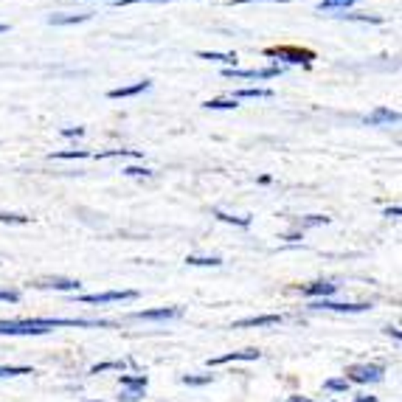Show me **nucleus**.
Instances as JSON below:
<instances>
[{"label":"nucleus","mask_w":402,"mask_h":402,"mask_svg":"<svg viewBox=\"0 0 402 402\" xmlns=\"http://www.w3.org/2000/svg\"><path fill=\"white\" fill-rule=\"evenodd\" d=\"M56 326H113V321H99V318H20V321H0V335H45Z\"/></svg>","instance_id":"f257e3e1"},{"label":"nucleus","mask_w":402,"mask_h":402,"mask_svg":"<svg viewBox=\"0 0 402 402\" xmlns=\"http://www.w3.org/2000/svg\"><path fill=\"white\" fill-rule=\"evenodd\" d=\"M386 377V366L383 363H352L349 368H346V383L352 386H375V383H380Z\"/></svg>","instance_id":"f03ea898"},{"label":"nucleus","mask_w":402,"mask_h":402,"mask_svg":"<svg viewBox=\"0 0 402 402\" xmlns=\"http://www.w3.org/2000/svg\"><path fill=\"white\" fill-rule=\"evenodd\" d=\"M265 56L267 59H282L287 65H301V68H309L313 65L315 54L309 48H298V45H276V48H265Z\"/></svg>","instance_id":"7ed1b4c3"},{"label":"nucleus","mask_w":402,"mask_h":402,"mask_svg":"<svg viewBox=\"0 0 402 402\" xmlns=\"http://www.w3.org/2000/svg\"><path fill=\"white\" fill-rule=\"evenodd\" d=\"M284 74V65H270V68H251V71H239V68H225L223 76L228 79H278Z\"/></svg>","instance_id":"20e7f679"},{"label":"nucleus","mask_w":402,"mask_h":402,"mask_svg":"<svg viewBox=\"0 0 402 402\" xmlns=\"http://www.w3.org/2000/svg\"><path fill=\"white\" fill-rule=\"evenodd\" d=\"M133 298H138V290H107V293L79 295L82 304H113V301H133Z\"/></svg>","instance_id":"39448f33"},{"label":"nucleus","mask_w":402,"mask_h":402,"mask_svg":"<svg viewBox=\"0 0 402 402\" xmlns=\"http://www.w3.org/2000/svg\"><path fill=\"white\" fill-rule=\"evenodd\" d=\"M309 309H329V313H366V309H371V304L360 301V304H337V301H329V298H321V301H313L309 304Z\"/></svg>","instance_id":"423d86ee"},{"label":"nucleus","mask_w":402,"mask_h":402,"mask_svg":"<svg viewBox=\"0 0 402 402\" xmlns=\"http://www.w3.org/2000/svg\"><path fill=\"white\" fill-rule=\"evenodd\" d=\"M183 315L180 306H161V309H141V313H133V318L138 321H175Z\"/></svg>","instance_id":"0eeeda50"},{"label":"nucleus","mask_w":402,"mask_h":402,"mask_svg":"<svg viewBox=\"0 0 402 402\" xmlns=\"http://www.w3.org/2000/svg\"><path fill=\"white\" fill-rule=\"evenodd\" d=\"M363 121L368 124V127H391V124H399V113L391 110V107H377V110H371Z\"/></svg>","instance_id":"6e6552de"},{"label":"nucleus","mask_w":402,"mask_h":402,"mask_svg":"<svg viewBox=\"0 0 402 402\" xmlns=\"http://www.w3.org/2000/svg\"><path fill=\"white\" fill-rule=\"evenodd\" d=\"M37 290H62V293H76L82 284L76 282V278H40V282H34Z\"/></svg>","instance_id":"1a4fd4ad"},{"label":"nucleus","mask_w":402,"mask_h":402,"mask_svg":"<svg viewBox=\"0 0 402 402\" xmlns=\"http://www.w3.org/2000/svg\"><path fill=\"white\" fill-rule=\"evenodd\" d=\"M262 352L259 349H242V352H228L220 357H208V366H225V363H236V360H259Z\"/></svg>","instance_id":"9d476101"},{"label":"nucleus","mask_w":402,"mask_h":402,"mask_svg":"<svg viewBox=\"0 0 402 402\" xmlns=\"http://www.w3.org/2000/svg\"><path fill=\"white\" fill-rule=\"evenodd\" d=\"M149 87H152V82L149 79H141V82H133V85H124V87L110 90L107 96L110 99H133V96H138V93H146Z\"/></svg>","instance_id":"9b49d317"},{"label":"nucleus","mask_w":402,"mask_h":402,"mask_svg":"<svg viewBox=\"0 0 402 402\" xmlns=\"http://www.w3.org/2000/svg\"><path fill=\"white\" fill-rule=\"evenodd\" d=\"M301 293H304L306 298H315V301H321V298L335 295V293H337V284H332V282H313V284L301 287Z\"/></svg>","instance_id":"f8f14e48"},{"label":"nucleus","mask_w":402,"mask_h":402,"mask_svg":"<svg viewBox=\"0 0 402 402\" xmlns=\"http://www.w3.org/2000/svg\"><path fill=\"white\" fill-rule=\"evenodd\" d=\"M284 315H254V318H242L234 321V329H247V326H273V324H282Z\"/></svg>","instance_id":"ddd939ff"},{"label":"nucleus","mask_w":402,"mask_h":402,"mask_svg":"<svg viewBox=\"0 0 402 402\" xmlns=\"http://www.w3.org/2000/svg\"><path fill=\"white\" fill-rule=\"evenodd\" d=\"M214 216L220 223H228V225H236V228H247L254 223V216L251 214H242V216H234V214H225V211H220V208H214Z\"/></svg>","instance_id":"4468645a"},{"label":"nucleus","mask_w":402,"mask_h":402,"mask_svg":"<svg viewBox=\"0 0 402 402\" xmlns=\"http://www.w3.org/2000/svg\"><path fill=\"white\" fill-rule=\"evenodd\" d=\"M118 383L130 391H146L149 386V377L146 375H118Z\"/></svg>","instance_id":"2eb2a0df"},{"label":"nucleus","mask_w":402,"mask_h":402,"mask_svg":"<svg viewBox=\"0 0 402 402\" xmlns=\"http://www.w3.org/2000/svg\"><path fill=\"white\" fill-rule=\"evenodd\" d=\"M273 96V90H267V87H242V90H236L231 99H270Z\"/></svg>","instance_id":"dca6fc26"},{"label":"nucleus","mask_w":402,"mask_h":402,"mask_svg":"<svg viewBox=\"0 0 402 402\" xmlns=\"http://www.w3.org/2000/svg\"><path fill=\"white\" fill-rule=\"evenodd\" d=\"M200 59H208V62H223L225 68H236V54H216V51H200L197 54Z\"/></svg>","instance_id":"f3484780"},{"label":"nucleus","mask_w":402,"mask_h":402,"mask_svg":"<svg viewBox=\"0 0 402 402\" xmlns=\"http://www.w3.org/2000/svg\"><path fill=\"white\" fill-rule=\"evenodd\" d=\"M93 158L104 161V158H144V155L138 149H107V152H96Z\"/></svg>","instance_id":"a211bd4d"},{"label":"nucleus","mask_w":402,"mask_h":402,"mask_svg":"<svg viewBox=\"0 0 402 402\" xmlns=\"http://www.w3.org/2000/svg\"><path fill=\"white\" fill-rule=\"evenodd\" d=\"M90 20V14H51L48 23L51 25H76V23H85Z\"/></svg>","instance_id":"6ab92c4d"},{"label":"nucleus","mask_w":402,"mask_h":402,"mask_svg":"<svg viewBox=\"0 0 402 402\" xmlns=\"http://www.w3.org/2000/svg\"><path fill=\"white\" fill-rule=\"evenodd\" d=\"M355 3H360V0H321V3H318V12H332V9L346 12V9L355 6Z\"/></svg>","instance_id":"aec40b11"},{"label":"nucleus","mask_w":402,"mask_h":402,"mask_svg":"<svg viewBox=\"0 0 402 402\" xmlns=\"http://www.w3.org/2000/svg\"><path fill=\"white\" fill-rule=\"evenodd\" d=\"M186 265H192V267H220L223 259L220 256H186Z\"/></svg>","instance_id":"412c9836"},{"label":"nucleus","mask_w":402,"mask_h":402,"mask_svg":"<svg viewBox=\"0 0 402 402\" xmlns=\"http://www.w3.org/2000/svg\"><path fill=\"white\" fill-rule=\"evenodd\" d=\"M337 20H352V23H371V25H383V17L380 14H335Z\"/></svg>","instance_id":"4be33fe9"},{"label":"nucleus","mask_w":402,"mask_h":402,"mask_svg":"<svg viewBox=\"0 0 402 402\" xmlns=\"http://www.w3.org/2000/svg\"><path fill=\"white\" fill-rule=\"evenodd\" d=\"M326 223H329V216H324V214H309V216H304V220H298V228L304 234V228H318V225H326Z\"/></svg>","instance_id":"5701e85b"},{"label":"nucleus","mask_w":402,"mask_h":402,"mask_svg":"<svg viewBox=\"0 0 402 402\" xmlns=\"http://www.w3.org/2000/svg\"><path fill=\"white\" fill-rule=\"evenodd\" d=\"M54 161H76V158H90V152L85 149H65V152H51Z\"/></svg>","instance_id":"b1692460"},{"label":"nucleus","mask_w":402,"mask_h":402,"mask_svg":"<svg viewBox=\"0 0 402 402\" xmlns=\"http://www.w3.org/2000/svg\"><path fill=\"white\" fill-rule=\"evenodd\" d=\"M20 375H34L31 366H0V377H20Z\"/></svg>","instance_id":"393cba45"},{"label":"nucleus","mask_w":402,"mask_h":402,"mask_svg":"<svg viewBox=\"0 0 402 402\" xmlns=\"http://www.w3.org/2000/svg\"><path fill=\"white\" fill-rule=\"evenodd\" d=\"M124 366H127V360H107V363H96V366H90V375H102V371H121Z\"/></svg>","instance_id":"a878e982"},{"label":"nucleus","mask_w":402,"mask_h":402,"mask_svg":"<svg viewBox=\"0 0 402 402\" xmlns=\"http://www.w3.org/2000/svg\"><path fill=\"white\" fill-rule=\"evenodd\" d=\"M203 107H205V110H236L239 102H236V99H211V102H205Z\"/></svg>","instance_id":"bb28decb"},{"label":"nucleus","mask_w":402,"mask_h":402,"mask_svg":"<svg viewBox=\"0 0 402 402\" xmlns=\"http://www.w3.org/2000/svg\"><path fill=\"white\" fill-rule=\"evenodd\" d=\"M324 388H326V391L340 394V391H349V383H346L344 377H332V380H326V383H324Z\"/></svg>","instance_id":"cd10ccee"},{"label":"nucleus","mask_w":402,"mask_h":402,"mask_svg":"<svg viewBox=\"0 0 402 402\" xmlns=\"http://www.w3.org/2000/svg\"><path fill=\"white\" fill-rule=\"evenodd\" d=\"M180 383H183V386H208V383H214V377H211V375H203V377L186 375V377H180Z\"/></svg>","instance_id":"c85d7f7f"},{"label":"nucleus","mask_w":402,"mask_h":402,"mask_svg":"<svg viewBox=\"0 0 402 402\" xmlns=\"http://www.w3.org/2000/svg\"><path fill=\"white\" fill-rule=\"evenodd\" d=\"M0 223H9V225H25V223H28V216H23V214H6V211H0Z\"/></svg>","instance_id":"c756f323"},{"label":"nucleus","mask_w":402,"mask_h":402,"mask_svg":"<svg viewBox=\"0 0 402 402\" xmlns=\"http://www.w3.org/2000/svg\"><path fill=\"white\" fill-rule=\"evenodd\" d=\"M124 175H130V177H152L155 172L146 169V166H127V169H124Z\"/></svg>","instance_id":"7c9ffc66"},{"label":"nucleus","mask_w":402,"mask_h":402,"mask_svg":"<svg viewBox=\"0 0 402 402\" xmlns=\"http://www.w3.org/2000/svg\"><path fill=\"white\" fill-rule=\"evenodd\" d=\"M135 3H169V0H113L115 9H121V6H135Z\"/></svg>","instance_id":"2f4dec72"},{"label":"nucleus","mask_w":402,"mask_h":402,"mask_svg":"<svg viewBox=\"0 0 402 402\" xmlns=\"http://www.w3.org/2000/svg\"><path fill=\"white\" fill-rule=\"evenodd\" d=\"M242 3H287V0H228V6H242Z\"/></svg>","instance_id":"473e14b6"},{"label":"nucleus","mask_w":402,"mask_h":402,"mask_svg":"<svg viewBox=\"0 0 402 402\" xmlns=\"http://www.w3.org/2000/svg\"><path fill=\"white\" fill-rule=\"evenodd\" d=\"M0 301H12V304H17V301H20V290H0Z\"/></svg>","instance_id":"72a5a7b5"},{"label":"nucleus","mask_w":402,"mask_h":402,"mask_svg":"<svg viewBox=\"0 0 402 402\" xmlns=\"http://www.w3.org/2000/svg\"><path fill=\"white\" fill-rule=\"evenodd\" d=\"M62 135H65V138H82L85 127H65V130H62Z\"/></svg>","instance_id":"f704fd0d"},{"label":"nucleus","mask_w":402,"mask_h":402,"mask_svg":"<svg viewBox=\"0 0 402 402\" xmlns=\"http://www.w3.org/2000/svg\"><path fill=\"white\" fill-rule=\"evenodd\" d=\"M141 394H144V391H124L121 399H124V402H135V399H141Z\"/></svg>","instance_id":"c9c22d12"},{"label":"nucleus","mask_w":402,"mask_h":402,"mask_svg":"<svg viewBox=\"0 0 402 402\" xmlns=\"http://www.w3.org/2000/svg\"><path fill=\"white\" fill-rule=\"evenodd\" d=\"M402 211H399V205H391V208H386V216H399Z\"/></svg>","instance_id":"e433bc0d"},{"label":"nucleus","mask_w":402,"mask_h":402,"mask_svg":"<svg viewBox=\"0 0 402 402\" xmlns=\"http://www.w3.org/2000/svg\"><path fill=\"white\" fill-rule=\"evenodd\" d=\"M287 402H313L309 397H287Z\"/></svg>","instance_id":"4c0bfd02"},{"label":"nucleus","mask_w":402,"mask_h":402,"mask_svg":"<svg viewBox=\"0 0 402 402\" xmlns=\"http://www.w3.org/2000/svg\"><path fill=\"white\" fill-rule=\"evenodd\" d=\"M386 335H391V337H394V340H399V337H402V335H399V332H397V329H391V326H388V329H386Z\"/></svg>","instance_id":"58836bf2"},{"label":"nucleus","mask_w":402,"mask_h":402,"mask_svg":"<svg viewBox=\"0 0 402 402\" xmlns=\"http://www.w3.org/2000/svg\"><path fill=\"white\" fill-rule=\"evenodd\" d=\"M355 402H377L375 397H355Z\"/></svg>","instance_id":"ea45409f"},{"label":"nucleus","mask_w":402,"mask_h":402,"mask_svg":"<svg viewBox=\"0 0 402 402\" xmlns=\"http://www.w3.org/2000/svg\"><path fill=\"white\" fill-rule=\"evenodd\" d=\"M6 31H9V25H6V23H0V34H6Z\"/></svg>","instance_id":"a19ab883"},{"label":"nucleus","mask_w":402,"mask_h":402,"mask_svg":"<svg viewBox=\"0 0 402 402\" xmlns=\"http://www.w3.org/2000/svg\"><path fill=\"white\" fill-rule=\"evenodd\" d=\"M90 402H99V399H90Z\"/></svg>","instance_id":"79ce46f5"}]
</instances>
